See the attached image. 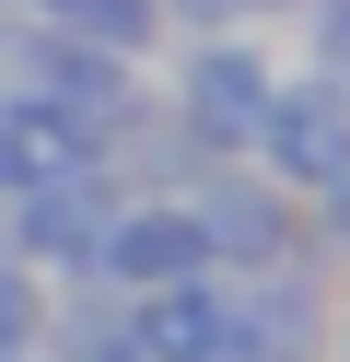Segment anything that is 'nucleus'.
I'll list each match as a JSON object with an SVG mask.
<instances>
[{
  "mask_svg": "<svg viewBox=\"0 0 350 362\" xmlns=\"http://www.w3.org/2000/svg\"><path fill=\"white\" fill-rule=\"evenodd\" d=\"M280 71H292V59H280L269 35H163V82H152V105L210 152V164H233V152H245V129L269 117V82H280Z\"/></svg>",
  "mask_w": 350,
  "mask_h": 362,
  "instance_id": "f257e3e1",
  "label": "nucleus"
},
{
  "mask_svg": "<svg viewBox=\"0 0 350 362\" xmlns=\"http://www.w3.org/2000/svg\"><path fill=\"white\" fill-rule=\"evenodd\" d=\"M245 164L269 175L280 199H315L327 175H350V82L280 71V82H269V117L245 129Z\"/></svg>",
  "mask_w": 350,
  "mask_h": 362,
  "instance_id": "f03ea898",
  "label": "nucleus"
},
{
  "mask_svg": "<svg viewBox=\"0 0 350 362\" xmlns=\"http://www.w3.org/2000/svg\"><path fill=\"white\" fill-rule=\"evenodd\" d=\"M187 211H199L210 269H222V281H245V269H292V257H303V199H280L245 152L187 175Z\"/></svg>",
  "mask_w": 350,
  "mask_h": 362,
  "instance_id": "7ed1b4c3",
  "label": "nucleus"
},
{
  "mask_svg": "<svg viewBox=\"0 0 350 362\" xmlns=\"http://www.w3.org/2000/svg\"><path fill=\"white\" fill-rule=\"evenodd\" d=\"M105 211H117V175H105V164H82V175H47V187L0 199V245H12L35 281H93Z\"/></svg>",
  "mask_w": 350,
  "mask_h": 362,
  "instance_id": "20e7f679",
  "label": "nucleus"
},
{
  "mask_svg": "<svg viewBox=\"0 0 350 362\" xmlns=\"http://www.w3.org/2000/svg\"><path fill=\"white\" fill-rule=\"evenodd\" d=\"M199 269H210V234H199V211H187V187H152V199L117 187L105 245H93V281L105 292H163V281H199Z\"/></svg>",
  "mask_w": 350,
  "mask_h": 362,
  "instance_id": "39448f33",
  "label": "nucleus"
},
{
  "mask_svg": "<svg viewBox=\"0 0 350 362\" xmlns=\"http://www.w3.org/2000/svg\"><path fill=\"white\" fill-rule=\"evenodd\" d=\"M233 292V362H327V269L292 257V269H245Z\"/></svg>",
  "mask_w": 350,
  "mask_h": 362,
  "instance_id": "423d86ee",
  "label": "nucleus"
},
{
  "mask_svg": "<svg viewBox=\"0 0 350 362\" xmlns=\"http://www.w3.org/2000/svg\"><path fill=\"white\" fill-rule=\"evenodd\" d=\"M117 304H129L140 362H199V351H233V292H222V269H199V281H163V292H117Z\"/></svg>",
  "mask_w": 350,
  "mask_h": 362,
  "instance_id": "0eeeda50",
  "label": "nucleus"
},
{
  "mask_svg": "<svg viewBox=\"0 0 350 362\" xmlns=\"http://www.w3.org/2000/svg\"><path fill=\"white\" fill-rule=\"evenodd\" d=\"M82 164H105V152H93L82 129L59 117V105H35V94H0V199L47 187V175H82Z\"/></svg>",
  "mask_w": 350,
  "mask_h": 362,
  "instance_id": "6e6552de",
  "label": "nucleus"
},
{
  "mask_svg": "<svg viewBox=\"0 0 350 362\" xmlns=\"http://www.w3.org/2000/svg\"><path fill=\"white\" fill-rule=\"evenodd\" d=\"M47 35L70 47H105V59H163V0H23Z\"/></svg>",
  "mask_w": 350,
  "mask_h": 362,
  "instance_id": "1a4fd4ad",
  "label": "nucleus"
},
{
  "mask_svg": "<svg viewBox=\"0 0 350 362\" xmlns=\"http://www.w3.org/2000/svg\"><path fill=\"white\" fill-rule=\"evenodd\" d=\"M292 24V0H163V35H269Z\"/></svg>",
  "mask_w": 350,
  "mask_h": 362,
  "instance_id": "9d476101",
  "label": "nucleus"
},
{
  "mask_svg": "<svg viewBox=\"0 0 350 362\" xmlns=\"http://www.w3.org/2000/svg\"><path fill=\"white\" fill-rule=\"evenodd\" d=\"M35 339H47V281L12 257V245H0V362H12V351H35Z\"/></svg>",
  "mask_w": 350,
  "mask_h": 362,
  "instance_id": "9b49d317",
  "label": "nucleus"
},
{
  "mask_svg": "<svg viewBox=\"0 0 350 362\" xmlns=\"http://www.w3.org/2000/svg\"><path fill=\"white\" fill-rule=\"evenodd\" d=\"M292 24H303V71L350 82V0H292Z\"/></svg>",
  "mask_w": 350,
  "mask_h": 362,
  "instance_id": "f8f14e48",
  "label": "nucleus"
},
{
  "mask_svg": "<svg viewBox=\"0 0 350 362\" xmlns=\"http://www.w3.org/2000/svg\"><path fill=\"white\" fill-rule=\"evenodd\" d=\"M303 257H315V269L350 257V175H327V187L303 199Z\"/></svg>",
  "mask_w": 350,
  "mask_h": 362,
  "instance_id": "ddd939ff",
  "label": "nucleus"
},
{
  "mask_svg": "<svg viewBox=\"0 0 350 362\" xmlns=\"http://www.w3.org/2000/svg\"><path fill=\"white\" fill-rule=\"evenodd\" d=\"M327 351H339V362H350V281H339V292H327Z\"/></svg>",
  "mask_w": 350,
  "mask_h": 362,
  "instance_id": "4468645a",
  "label": "nucleus"
},
{
  "mask_svg": "<svg viewBox=\"0 0 350 362\" xmlns=\"http://www.w3.org/2000/svg\"><path fill=\"white\" fill-rule=\"evenodd\" d=\"M199 362H233V351H199Z\"/></svg>",
  "mask_w": 350,
  "mask_h": 362,
  "instance_id": "2eb2a0df",
  "label": "nucleus"
},
{
  "mask_svg": "<svg viewBox=\"0 0 350 362\" xmlns=\"http://www.w3.org/2000/svg\"><path fill=\"white\" fill-rule=\"evenodd\" d=\"M12 362H47V351H12Z\"/></svg>",
  "mask_w": 350,
  "mask_h": 362,
  "instance_id": "dca6fc26",
  "label": "nucleus"
}]
</instances>
